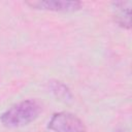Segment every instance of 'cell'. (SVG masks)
I'll return each mask as SVG.
<instances>
[{"instance_id": "cell-1", "label": "cell", "mask_w": 132, "mask_h": 132, "mask_svg": "<svg viewBox=\"0 0 132 132\" xmlns=\"http://www.w3.org/2000/svg\"><path fill=\"white\" fill-rule=\"evenodd\" d=\"M42 108L41 105L33 99L21 101L8 109H6L0 117V121L3 126L8 128L22 127L35 121Z\"/></svg>"}, {"instance_id": "cell-2", "label": "cell", "mask_w": 132, "mask_h": 132, "mask_svg": "<svg viewBox=\"0 0 132 132\" xmlns=\"http://www.w3.org/2000/svg\"><path fill=\"white\" fill-rule=\"evenodd\" d=\"M47 128L54 132H87L84 122L67 111L54 113L47 123Z\"/></svg>"}, {"instance_id": "cell-3", "label": "cell", "mask_w": 132, "mask_h": 132, "mask_svg": "<svg viewBox=\"0 0 132 132\" xmlns=\"http://www.w3.org/2000/svg\"><path fill=\"white\" fill-rule=\"evenodd\" d=\"M32 8L58 11V12H72L81 8L79 1H65V0H46V1H30L26 2Z\"/></svg>"}, {"instance_id": "cell-4", "label": "cell", "mask_w": 132, "mask_h": 132, "mask_svg": "<svg viewBox=\"0 0 132 132\" xmlns=\"http://www.w3.org/2000/svg\"><path fill=\"white\" fill-rule=\"evenodd\" d=\"M131 7L132 2L131 1H116L111 3L112 8V16L114 22L125 28L130 29V15H131Z\"/></svg>"}, {"instance_id": "cell-5", "label": "cell", "mask_w": 132, "mask_h": 132, "mask_svg": "<svg viewBox=\"0 0 132 132\" xmlns=\"http://www.w3.org/2000/svg\"><path fill=\"white\" fill-rule=\"evenodd\" d=\"M50 86V90L51 92L59 99L61 100H70L72 98L71 92L68 89V87L63 84L62 81H58V80H52L48 84Z\"/></svg>"}]
</instances>
